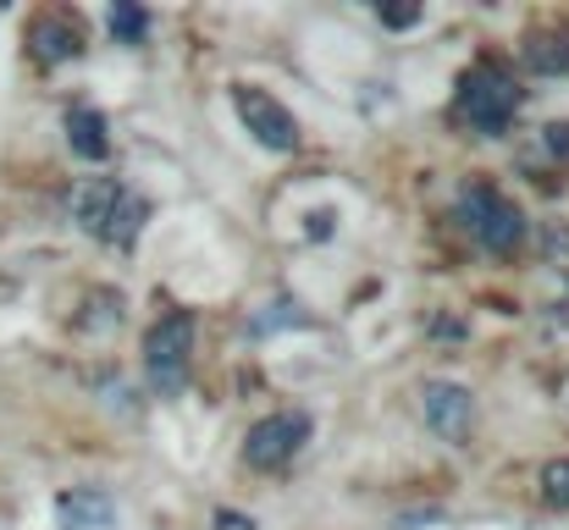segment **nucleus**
Here are the masks:
<instances>
[{
	"label": "nucleus",
	"instance_id": "7ed1b4c3",
	"mask_svg": "<svg viewBox=\"0 0 569 530\" xmlns=\"http://www.w3.org/2000/svg\"><path fill=\"white\" fill-rule=\"evenodd\" d=\"M189 359H193V316L189 310H172L150 327L144 338V370L161 392H183L189 381Z\"/></svg>",
	"mask_w": 569,
	"mask_h": 530
},
{
	"label": "nucleus",
	"instance_id": "f8f14e48",
	"mask_svg": "<svg viewBox=\"0 0 569 530\" xmlns=\"http://www.w3.org/2000/svg\"><path fill=\"white\" fill-rule=\"evenodd\" d=\"M106 22H111V33H117V39H128V44H139V39L150 33V17H144L139 6H111V17H106Z\"/></svg>",
	"mask_w": 569,
	"mask_h": 530
},
{
	"label": "nucleus",
	"instance_id": "423d86ee",
	"mask_svg": "<svg viewBox=\"0 0 569 530\" xmlns=\"http://www.w3.org/2000/svg\"><path fill=\"white\" fill-rule=\"evenodd\" d=\"M420 409H426V426L437 437H448V442H465L470 426H476V398L459 381H426L420 387Z\"/></svg>",
	"mask_w": 569,
	"mask_h": 530
},
{
	"label": "nucleus",
	"instance_id": "39448f33",
	"mask_svg": "<svg viewBox=\"0 0 569 530\" xmlns=\"http://www.w3.org/2000/svg\"><path fill=\"white\" fill-rule=\"evenodd\" d=\"M232 111L243 117V128H249L266 150H299V122H293V111H288L282 100H271L266 89L238 83V89H232Z\"/></svg>",
	"mask_w": 569,
	"mask_h": 530
},
{
	"label": "nucleus",
	"instance_id": "6e6552de",
	"mask_svg": "<svg viewBox=\"0 0 569 530\" xmlns=\"http://www.w3.org/2000/svg\"><path fill=\"white\" fill-rule=\"evenodd\" d=\"M28 50H33L39 67H61V61L83 56V28H78V17H67V11H44V17L28 28Z\"/></svg>",
	"mask_w": 569,
	"mask_h": 530
},
{
	"label": "nucleus",
	"instance_id": "4468645a",
	"mask_svg": "<svg viewBox=\"0 0 569 530\" xmlns=\"http://www.w3.org/2000/svg\"><path fill=\"white\" fill-rule=\"evenodd\" d=\"M377 17L387 22V28H409V22H415L420 11H415V6H403V11H377Z\"/></svg>",
	"mask_w": 569,
	"mask_h": 530
},
{
	"label": "nucleus",
	"instance_id": "f257e3e1",
	"mask_svg": "<svg viewBox=\"0 0 569 530\" xmlns=\"http://www.w3.org/2000/svg\"><path fill=\"white\" fill-rule=\"evenodd\" d=\"M520 111V83L509 78V67L498 61H476L465 78H459V117L481 133H503Z\"/></svg>",
	"mask_w": 569,
	"mask_h": 530
},
{
	"label": "nucleus",
	"instance_id": "f03ea898",
	"mask_svg": "<svg viewBox=\"0 0 569 530\" xmlns=\"http://www.w3.org/2000/svg\"><path fill=\"white\" fill-rule=\"evenodd\" d=\"M459 216H465V227H470L492 254H509V249L526 238V216H520V204L503 199V193L487 188V182H476V188L459 193Z\"/></svg>",
	"mask_w": 569,
	"mask_h": 530
},
{
	"label": "nucleus",
	"instance_id": "9d476101",
	"mask_svg": "<svg viewBox=\"0 0 569 530\" xmlns=\"http://www.w3.org/2000/svg\"><path fill=\"white\" fill-rule=\"evenodd\" d=\"M67 144H72V156H83V161H106V156H111L106 117H100V111H89V106L67 111Z\"/></svg>",
	"mask_w": 569,
	"mask_h": 530
},
{
	"label": "nucleus",
	"instance_id": "0eeeda50",
	"mask_svg": "<svg viewBox=\"0 0 569 530\" xmlns=\"http://www.w3.org/2000/svg\"><path fill=\"white\" fill-rule=\"evenodd\" d=\"M122 193H128V182H117V177H83V182L72 188V221H78L89 238H106V232H111V216H117V204H122Z\"/></svg>",
	"mask_w": 569,
	"mask_h": 530
},
{
	"label": "nucleus",
	"instance_id": "20e7f679",
	"mask_svg": "<svg viewBox=\"0 0 569 530\" xmlns=\"http://www.w3.org/2000/svg\"><path fill=\"white\" fill-rule=\"evenodd\" d=\"M305 437H310V414H299V409L293 414H266L243 437V464L249 470H282L305 448Z\"/></svg>",
	"mask_w": 569,
	"mask_h": 530
},
{
	"label": "nucleus",
	"instance_id": "1a4fd4ad",
	"mask_svg": "<svg viewBox=\"0 0 569 530\" xmlns=\"http://www.w3.org/2000/svg\"><path fill=\"white\" fill-rule=\"evenodd\" d=\"M56 520H61V530H111L117 526V498L100 492V487L61 492L56 498Z\"/></svg>",
	"mask_w": 569,
	"mask_h": 530
},
{
	"label": "nucleus",
	"instance_id": "ddd939ff",
	"mask_svg": "<svg viewBox=\"0 0 569 530\" xmlns=\"http://www.w3.org/2000/svg\"><path fill=\"white\" fill-rule=\"evenodd\" d=\"M542 498H548L553 509H569V459H553V464L542 470Z\"/></svg>",
	"mask_w": 569,
	"mask_h": 530
},
{
	"label": "nucleus",
	"instance_id": "9b49d317",
	"mask_svg": "<svg viewBox=\"0 0 569 530\" xmlns=\"http://www.w3.org/2000/svg\"><path fill=\"white\" fill-rule=\"evenodd\" d=\"M526 61L537 67V72H565V61H569V39L559 33H531V44H526Z\"/></svg>",
	"mask_w": 569,
	"mask_h": 530
}]
</instances>
